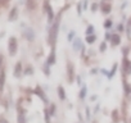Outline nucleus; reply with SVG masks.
Listing matches in <instances>:
<instances>
[{
    "mask_svg": "<svg viewBox=\"0 0 131 123\" xmlns=\"http://www.w3.org/2000/svg\"><path fill=\"white\" fill-rule=\"evenodd\" d=\"M18 123H25V115H23V113H19V115H18Z\"/></svg>",
    "mask_w": 131,
    "mask_h": 123,
    "instance_id": "obj_8",
    "label": "nucleus"
},
{
    "mask_svg": "<svg viewBox=\"0 0 131 123\" xmlns=\"http://www.w3.org/2000/svg\"><path fill=\"white\" fill-rule=\"evenodd\" d=\"M54 60H55V53L51 51V55H50L49 59H48V63H49V64H53V63H54Z\"/></svg>",
    "mask_w": 131,
    "mask_h": 123,
    "instance_id": "obj_5",
    "label": "nucleus"
},
{
    "mask_svg": "<svg viewBox=\"0 0 131 123\" xmlns=\"http://www.w3.org/2000/svg\"><path fill=\"white\" fill-rule=\"evenodd\" d=\"M16 76H18V71H21V64H17V68H16Z\"/></svg>",
    "mask_w": 131,
    "mask_h": 123,
    "instance_id": "obj_14",
    "label": "nucleus"
},
{
    "mask_svg": "<svg viewBox=\"0 0 131 123\" xmlns=\"http://www.w3.org/2000/svg\"><path fill=\"white\" fill-rule=\"evenodd\" d=\"M0 123H8V122H7L5 119H3V118H2V119H0Z\"/></svg>",
    "mask_w": 131,
    "mask_h": 123,
    "instance_id": "obj_17",
    "label": "nucleus"
},
{
    "mask_svg": "<svg viewBox=\"0 0 131 123\" xmlns=\"http://www.w3.org/2000/svg\"><path fill=\"white\" fill-rule=\"evenodd\" d=\"M48 10H49V12H48V14H49V21H51V19H53V12H51V8H49Z\"/></svg>",
    "mask_w": 131,
    "mask_h": 123,
    "instance_id": "obj_12",
    "label": "nucleus"
},
{
    "mask_svg": "<svg viewBox=\"0 0 131 123\" xmlns=\"http://www.w3.org/2000/svg\"><path fill=\"white\" fill-rule=\"evenodd\" d=\"M4 80H5V73L2 72L0 73V91L3 90V85H4Z\"/></svg>",
    "mask_w": 131,
    "mask_h": 123,
    "instance_id": "obj_4",
    "label": "nucleus"
},
{
    "mask_svg": "<svg viewBox=\"0 0 131 123\" xmlns=\"http://www.w3.org/2000/svg\"><path fill=\"white\" fill-rule=\"evenodd\" d=\"M112 41L114 45H118L119 44V36L118 35H112Z\"/></svg>",
    "mask_w": 131,
    "mask_h": 123,
    "instance_id": "obj_6",
    "label": "nucleus"
},
{
    "mask_svg": "<svg viewBox=\"0 0 131 123\" xmlns=\"http://www.w3.org/2000/svg\"><path fill=\"white\" fill-rule=\"evenodd\" d=\"M58 95H59V97H60L62 100H64V99H66V94H64V89H63L62 86H59V87H58Z\"/></svg>",
    "mask_w": 131,
    "mask_h": 123,
    "instance_id": "obj_3",
    "label": "nucleus"
},
{
    "mask_svg": "<svg viewBox=\"0 0 131 123\" xmlns=\"http://www.w3.org/2000/svg\"><path fill=\"white\" fill-rule=\"evenodd\" d=\"M94 40H95V36H88V42L89 44H93Z\"/></svg>",
    "mask_w": 131,
    "mask_h": 123,
    "instance_id": "obj_11",
    "label": "nucleus"
},
{
    "mask_svg": "<svg viewBox=\"0 0 131 123\" xmlns=\"http://www.w3.org/2000/svg\"><path fill=\"white\" fill-rule=\"evenodd\" d=\"M73 36H75V32H71V33H70V35H68V40H70V41H71V40H72V39H73Z\"/></svg>",
    "mask_w": 131,
    "mask_h": 123,
    "instance_id": "obj_13",
    "label": "nucleus"
},
{
    "mask_svg": "<svg viewBox=\"0 0 131 123\" xmlns=\"http://www.w3.org/2000/svg\"><path fill=\"white\" fill-rule=\"evenodd\" d=\"M85 91H86V89L84 87V89H82V92L80 94V96H81V97H84V96H85Z\"/></svg>",
    "mask_w": 131,
    "mask_h": 123,
    "instance_id": "obj_15",
    "label": "nucleus"
},
{
    "mask_svg": "<svg viewBox=\"0 0 131 123\" xmlns=\"http://www.w3.org/2000/svg\"><path fill=\"white\" fill-rule=\"evenodd\" d=\"M80 46H81V41H80L79 39H76V40L73 41V47H75V50H79Z\"/></svg>",
    "mask_w": 131,
    "mask_h": 123,
    "instance_id": "obj_7",
    "label": "nucleus"
},
{
    "mask_svg": "<svg viewBox=\"0 0 131 123\" xmlns=\"http://www.w3.org/2000/svg\"><path fill=\"white\" fill-rule=\"evenodd\" d=\"M58 26H59V23H58V21H55V22H54V24H53V28H51V33H50V37H51V42H55V40H57Z\"/></svg>",
    "mask_w": 131,
    "mask_h": 123,
    "instance_id": "obj_2",
    "label": "nucleus"
},
{
    "mask_svg": "<svg viewBox=\"0 0 131 123\" xmlns=\"http://www.w3.org/2000/svg\"><path fill=\"white\" fill-rule=\"evenodd\" d=\"M103 9H104V10H103L104 13H109V9H111V7H109L108 4H105V5L103 7Z\"/></svg>",
    "mask_w": 131,
    "mask_h": 123,
    "instance_id": "obj_9",
    "label": "nucleus"
},
{
    "mask_svg": "<svg viewBox=\"0 0 131 123\" xmlns=\"http://www.w3.org/2000/svg\"><path fill=\"white\" fill-rule=\"evenodd\" d=\"M93 32H94V27H93V26H89V27H88L86 33H88V35H90V33H93Z\"/></svg>",
    "mask_w": 131,
    "mask_h": 123,
    "instance_id": "obj_10",
    "label": "nucleus"
},
{
    "mask_svg": "<svg viewBox=\"0 0 131 123\" xmlns=\"http://www.w3.org/2000/svg\"><path fill=\"white\" fill-rule=\"evenodd\" d=\"M111 24H112V22H111V21H108V22H107V23H105V27H109V26H111Z\"/></svg>",
    "mask_w": 131,
    "mask_h": 123,
    "instance_id": "obj_16",
    "label": "nucleus"
},
{
    "mask_svg": "<svg viewBox=\"0 0 131 123\" xmlns=\"http://www.w3.org/2000/svg\"><path fill=\"white\" fill-rule=\"evenodd\" d=\"M16 51H17V41H16L14 37H10V40H9V53H10V55H14Z\"/></svg>",
    "mask_w": 131,
    "mask_h": 123,
    "instance_id": "obj_1",
    "label": "nucleus"
}]
</instances>
